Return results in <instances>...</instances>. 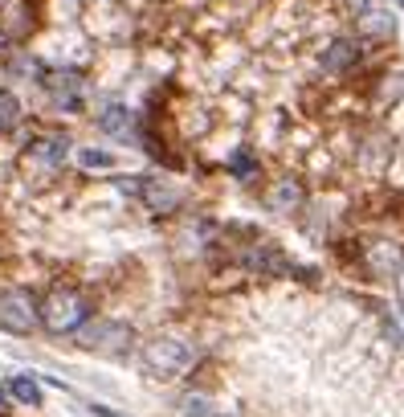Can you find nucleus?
Segmentation results:
<instances>
[{"instance_id":"f257e3e1","label":"nucleus","mask_w":404,"mask_h":417,"mask_svg":"<svg viewBox=\"0 0 404 417\" xmlns=\"http://www.w3.org/2000/svg\"><path fill=\"white\" fill-rule=\"evenodd\" d=\"M86 319H90V303L82 299L78 291H53V295L41 303V323H45L53 335L78 332Z\"/></svg>"},{"instance_id":"f03ea898","label":"nucleus","mask_w":404,"mask_h":417,"mask_svg":"<svg viewBox=\"0 0 404 417\" xmlns=\"http://www.w3.org/2000/svg\"><path fill=\"white\" fill-rule=\"evenodd\" d=\"M192 344L188 340H180V335H160V340H151L143 348V364L147 372H155V377H176L180 368L192 364Z\"/></svg>"},{"instance_id":"7ed1b4c3","label":"nucleus","mask_w":404,"mask_h":417,"mask_svg":"<svg viewBox=\"0 0 404 417\" xmlns=\"http://www.w3.org/2000/svg\"><path fill=\"white\" fill-rule=\"evenodd\" d=\"M131 327L127 323H114V319H94V323H82L78 327V344L86 352H98V356H123L131 348Z\"/></svg>"},{"instance_id":"20e7f679","label":"nucleus","mask_w":404,"mask_h":417,"mask_svg":"<svg viewBox=\"0 0 404 417\" xmlns=\"http://www.w3.org/2000/svg\"><path fill=\"white\" fill-rule=\"evenodd\" d=\"M37 319H41V311L33 307L29 291H9V295H0V327H4V332L25 335V332L37 327Z\"/></svg>"},{"instance_id":"39448f33","label":"nucleus","mask_w":404,"mask_h":417,"mask_svg":"<svg viewBox=\"0 0 404 417\" xmlns=\"http://www.w3.org/2000/svg\"><path fill=\"white\" fill-rule=\"evenodd\" d=\"M143 200H147V209H155V213H172L180 200H184V193H180L172 180H147L143 188Z\"/></svg>"},{"instance_id":"423d86ee","label":"nucleus","mask_w":404,"mask_h":417,"mask_svg":"<svg viewBox=\"0 0 404 417\" xmlns=\"http://www.w3.org/2000/svg\"><path fill=\"white\" fill-rule=\"evenodd\" d=\"M359 33L372 37V41H392V33H396V17L384 13V9H364V13H359Z\"/></svg>"},{"instance_id":"0eeeda50","label":"nucleus","mask_w":404,"mask_h":417,"mask_svg":"<svg viewBox=\"0 0 404 417\" xmlns=\"http://www.w3.org/2000/svg\"><path fill=\"white\" fill-rule=\"evenodd\" d=\"M368 262H372L380 274H396L404 270V254L392 246V242H372V250H368Z\"/></svg>"},{"instance_id":"6e6552de","label":"nucleus","mask_w":404,"mask_h":417,"mask_svg":"<svg viewBox=\"0 0 404 417\" xmlns=\"http://www.w3.org/2000/svg\"><path fill=\"white\" fill-rule=\"evenodd\" d=\"M356 62V45L351 41H331L323 50V70L327 74H339V70H347Z\"/></svg>"},{"instance_id":"1a4fd4ad","label":"nucleus","mask_w":404,"mask_h":417,"mask_svg":"<svg viewBox=\"0 0 404 417\" xmlns=\"http://www.w3.org/2000/svg\"><path fill=\"white\" fill-rule=\"evenodd\" d=\"M98 127H102L107 135L127 139V135H131V111H127V107H107V111L98 115Z\"/></svg>"},{"instance_id":"9d476101","label":"nucleus","mask_w":404,"mask_h":417,"mask_svg":"<svg viewBox=\"0 0 404 417\" xmlns=\"http://www.w3.org/2000/svg\"><path fill=\"white\" fill-rule=\"evenodd\" d=\"M302 184L298 180H282V184H274V193H270V209H298L302 205Z\"/></svg>"},{"instance_id":"9b49d317","label":"nucleus","mask_w":404,"mask_h":417,"mask_svg":"<svg viewBox=\"0 0 404 417\" xmlns=\"http://www.w3.org/2000/svg\"><path fill=\"white\" fill-rule=\"evenodd\" d=\"M9 393H13L21 405H41V389H37L33 377H13V381H9Z\"/></svg>"},{"instance_id":"f8f14e48","label":"nucleus","mask_w":404,"mask_h":417,"mask_svg":"<svg viewBox=\"0 0 404 417\" xmlns=\"http://www.w3.org/2000/svg\"><path fill=\"white\" fill-rule=\"evenodd\" d=\"M65 151H70V139H65V135H53V139H41V143H37V156H41L45 164H58Z\"/></svg>"},{"instance_id":"ddd939ff","label":"nucleus","mask_w":404,"mask_h":417,"mask_svg":"<svg viewBox=\"0 0 404 417\" xmlns=\"http://www.w3.org/2000/svg\"><path fill=\"white\" fill-rule=\"evenodd\" d=\"M16 119H21V102L13 90H0V131H9Z\"/></svg>"},{"instance_id":"4468645a","label":"nucleus","mask_w":404,"mask_h":417,"mask_svg":"<svg viewBox=\"0 0 404 417\" xmlns=\"http://www.w3.org/2000/svg\"><path fill=\"white\" fill-rule=\"evenodd\" d=\"M78 164L82 168H111L114 156L111 151H102V148H86V151H78Z\"/></svg>"},{"instance_id":"2eb2a0df","label":"nucleus","mask_w":404,"mask_h":417,"mask_svg":"<svg viewBox=\"0 0 404 417\" xmlns=\"http://www.w3.org/2000/svg\"><path fill=\"white\" fill-rule=\"evenodd\" d=\"M184 417H225V413H217V409H212V401H204V397H188Z\"/></svg>"},{"instance_id":"dca6fc26","label":"nucleus","mask_w":404,"mask_h":417,"mask_svg":"<svg viewBox=\"0 0 404 417\" xmlns=\"http://www.w3.org/2000/svg\"><path fill=\"white\" fill-rule=\"evenodd\" d=\"M229 168H233L237 176H253V172H258V160H253V156H245V151H237V156L229 160Z\"/></svg>"},{"instance_id":"f3484780","label":"nucleus","mask_w":404,"mask_h":417,"mask_svg":"<svg viewBox=\"0 0 404 417\" xmlns=\"http://www.w3.org/2000/svg\"><path fill=\"white\" fill-rule=\"evenodd\" d=\"M4 397H13V393H9V389H4V384H0V405H4Z\"/></svg>"},{"instance_id":"a211bd4d","label":"nucleus","mask_w":404,"mask_h":417,"mask_svg":"<svg viewBox=\"0 0 404 417\" xmlns=\"http://www.w3.org/2000/svg\"><path fill=\"white\" fill-rule=\"evenodd\" d=\"M396 4H400V9H404V0H396Z\"/></svg>"}]
</instances>
